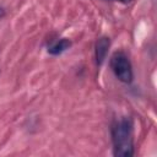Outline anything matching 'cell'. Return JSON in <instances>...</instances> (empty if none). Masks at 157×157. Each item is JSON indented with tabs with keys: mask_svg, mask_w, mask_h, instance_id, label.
Segmentation results:
<instances>
[{
	"mask_svg": "<svg viewBox=\"0 0 157 157\" xmlns=\"http://www.w3.org/2000/svg\"><path fill=\"white\" fill-rule=\"evenodd\" d=\"M118 1H121V2H124V4H128V2H130V1H132V0H118Z\"/></svg>",
	"mask_w": 157,
	"mask_h": 157,
	"instance_id": "6",
	"label": "cell"
},
{
	"mask_svg": "<svg viewBox=\"0 0 157 157\" xmlns=\"http://www.w3.org/2000/svg\"><path fill=\"white\" fill-rule=\"evenodd\" d=\"M114 156L130 157L134 155V124L129 117L115 120L112 125Z\"/></svg>",
	"mask_w": 157,
	"mask_h": 157,
	"instance_id": "1",
	"label": "cell"
},
{
	"mask_svg": "<svg viewBox=\"0 0 157 157\" xmlns=\"http://www.w3.org/2000/svg\"><path fill=\"white\" fill-rule=\"evenodd\" d=\"M5 16V10L2 7H0V18H2Z\"/></svg>",
	"mask_w": 157,
	"mask_h": 157,
	"instance_id": "5",
	"label": "cell"
},
{
	"mask_svg": "<svg viewBox=\"0 0 157 157\" xmlns=\"http://www.w3.org/2000/svg\"><path fill=\"white\" fill-rule=\"evenodd\" d=\"M110 45V40L108 37H101L97 42H96V47H94V55H96V63L98 65H101L107 54H108V49Z\"/></svg>",
	"mask_w": 157,
	"mask_h": 157,
	"instance_id": "3",
	"label": "cell"
},
{
	"mask_svg": "<svg viewBox=\"0 0 157 157\" xmlns=\"http://www.w3.org/2000/svg\"><path fill=\"white\" fill-rule=\"evenodd\" d=\"M71 47V40L67 38H60L56 42H54L49 48H48V53L52 55H59L61 53H64L66 49H69Z\"/></svg>",
	"mask_w": 157,
	"mask_h": 157,
	"instance_id": "4",
	"label": "cell"
},
{
	"mask_svg": "<svg viewBox=\"0 0 157 157\" xmlns=\"http://www.w3.org/2000/svg\"><path fill=\"white\" fill-rule=\"evenodd\" d=\"M110 67L115 75V77L124 82V83H130L134 78V74H132V66L131 63L128 58V55L119 50L115 52L112 58H110Z\"/></svg>",
	"mask_w": 157,
	"mask_h": 157,
	"instance_id": "2",
	"label": "cell"
}]
</instances>
